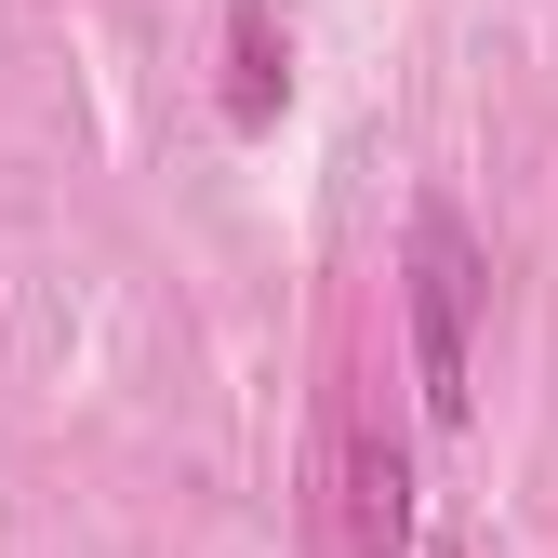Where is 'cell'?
<instances>
[{
	"label": "cell",
	"instance_id": "cell-1",
	"mask_svg": "<svg viewBox=\"0 0 558 558\" xmlns=\"http://www.w3.org/2000/svg\"><path fill=\"white\" fill-rule=\"evenodd\" d=\"M465 319H478V240L452 199L412 214V373H426V412H465Z\"/></svg>",
	"mask_w": 558,
	"mask_h": 558
},
{
	"label": "cell",
	"instance_id": "cell-2",
	"mask_svg": "<svg viewBox=\"0 0 558 558\" xmlns=\"http://www.w3.org/2000/svg\"><path fill=\"white\" fill-rule=\"evenodd\" d=\"M345 545L360 558H412V465L373 426H345Z\"/></svg>",
	"mask_w": 558,
	"mask_h": 558
},
{
	"label": "cell",
	"instance_id": "cell-3",
	"mask_svg": "<svg viewBox=\"0 0 558 558\" xmlns=\"http://www.w3.org/2000/svg\"><path fill=\"white\" fill-rule=\"evenodd\" d=\"M227 107L279 120V40H266V0H227Z\"/></svg>",
	"mask_w": 558,
	"mask_h": 558
}]
</instances>
